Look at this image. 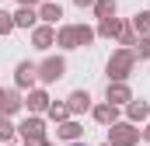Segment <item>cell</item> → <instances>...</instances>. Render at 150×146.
I'll use <instances>...</instances> for the list:
<instances>
[{
    "mask_svg": "<svg viewBox=\"0 0 150 146\" xmlns=\"http://www.w3.org/2000/svg\"><path fill=\"white\" fill-rule=\"evenodd\" d=\"M74 146H77V143H74Z\"/></svg>",
    "mask_w": 150,
    "mask_h": 146,
    "instance_id": "1",
    "label": "cell"
}]
</instances>
